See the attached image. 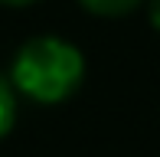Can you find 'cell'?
Masks as SVG:
<instances>
[{
	"label": "cell",
	"instance_id": "obj_1",
	"mask_svg": "<svg viewBox=\"0 0 160 157\" xmlns=\"http://www.w3.org/2000/svg\"><path fill=\"white\" fill-rule=\"evenodd\" d=\"M85 78V56L62 36H33L10 62V85L36 105H59Z\"/></svg>",
	"mask_w": 160,
	"mask_h": 157
},
{
	"label": "cell",
	"instance_id": "obj_2",
	"mask_svg": "<svg viewBox=\"0 0 160 157\" xmlns=\"http://www.w3.org/2000/svg\"><path fill=\"white\" fill-rule=\"evenodd\" d=\"M17 124V89L10 85V78L0 75V141L13 131Z\"/></svg>",
	"mask_w": 160,
	"mask_h": 157
},
{
	"label": "cell",
	"instance_id": "obj_3",
	"mask_svg": "<svg viewBox=\"0 0 160 157\" xmlns=\"http://www.w3.org/2000/svg\"><path fill=\"white\" fill-rule=\"evenodd\" d=\"M78 3L98 17H121V13H131L141 0H78Z\"/></svg>",
	"mask_w": 160,
	"mask_h": 157
},
{
	"label": "cell",
	"instance_id": "obj_4",
	"mask_svg": "<svg viewBox=\"0 0 160 157\" xmlns=\"http://www.w3.org/2000/svg\"><path fill=\"white\" fill-rule=\"evenodd\" d=\"M150 20H154V26L160 30V0H150Z\"/></svg>",
	"mask_w": 160,
	"mask_h": 157
},
{
	"label": "cell",
	"instance_id": "obj_5",
	"mask_svg": "<svg viewBox=\"0 0 160 157\" xmlns=\"http://www.w3.org/2000/svg\"><path fill=\"white\" fill-rule=\"evenodd\" d=\"M3 7H30V3H36V0H0Z\"/></svg>",
	"mask_w": 160,
	"mask_h": 157
}]
</instances>
